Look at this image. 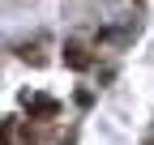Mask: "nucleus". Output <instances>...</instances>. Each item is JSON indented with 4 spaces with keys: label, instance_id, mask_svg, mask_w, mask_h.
Segmentation results:
<instances>
[{
    "label": "nucleus",
    "instance_id": "f257e3e1",
    "mask_svg": "<svg viewBox=\"0 0 154 145\" xmlns=\"http://www.w3.org/2000/svg\"><path fill=\"white\" fill-rule=\"evenodd\" d=\"M26 111H30V120H51L56 111H60V102H56V98H26Z\"/></svg>",
    "mask_w": 154,
    "mask_h": 145
},
{
    "label": "nucleus",
    "instance_id": "f03ea898",
    "mask_svg": "<svg viewBox=\"0 0 154 145\" xmlns=\"http://www.w3.org/2000/svg\"><path fill=\"white\" fill-rule=\"evenodd\" d=\"M64 64H69L73 72H86V68H90V56H86V47H82V43H64Z\"/></svg>",
    "mask_w": 154,
    "mask_h": 145
},
{
    "label": "nucleus",
    "instance_id": "7ed1b4c3",
    "mask_svg": "<svg viewBox=\"0 0 154 145\" xmlns=\"http://www.w3.org/2000/svg\"><path fill=\"white\" fill-rule=\"evenodd\" d=\"M150 145H154V141H150Z\"/></svg>",
    "mask_w": 154,
    "mask_h": 145
}]
</instances>
